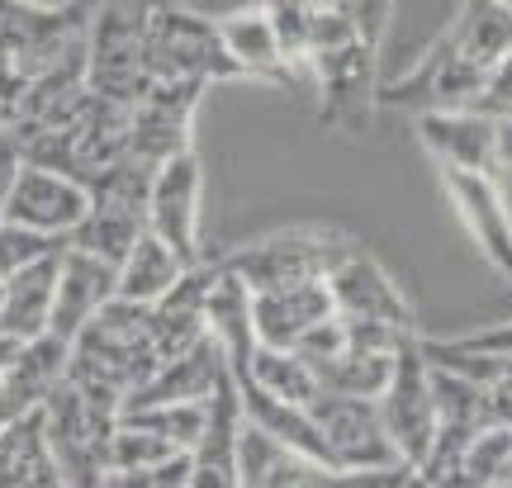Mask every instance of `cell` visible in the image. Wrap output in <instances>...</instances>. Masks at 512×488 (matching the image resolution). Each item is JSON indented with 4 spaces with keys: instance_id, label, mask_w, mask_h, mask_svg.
I'll use <instances>...</instances> for the list:
<instances>
[{
    "instance_id": "1",
    "label": "cell",
    "mask_w": 512,
    "mask_h": 488,
    "mask_svg": "<svg viewBox=\"0 0 512 488\" xmlns=\"http://www.w3.org/2000/svg\"><path fill=\"white\" fill-rule=\"evenodd\" d=\"M512 53V10L498 0H465L451 29L418 57V67L399 81H380L384 105L408 109H470L484 95L489 76Z\"/></svg>"
},
{
    "instance_id": "2",
    "label": "cell",
    "mask_w": 512,
    "mask_h": 488,
    "mask_svg": "<svg viewBox=\"0 0 512 488\" xmlns=\"http://www.w3.org/2000/svg\"><path fill=\"white\" fill-rule=\"evenodd\" d=\"M157 365H162V351L152 337L147 304H128L114 294L110 304L72 337L67 384H76L95 403L124 413V403L157 375Z\"/></svg>"
},
{
    "instance_id": "3",
    "label": "cell",
    "mask_w": 512,
    "mask_h": 488,
    "mask_svg": "<svg viewBox=\"0 0 512 488\" xmlns=\"http://www.w3.org/2000/svg\"><path fill=\"white\" fill-rule=\"evenodd\" d=\"M304 72H309L313 91L323 95V124L342 128V133H366L375 100H380V48L356 38V29L332 5L318 10Z\"/></svg>"
},
{
    "instance_id": "4",
    "label": "cell",
    "mask_w": 512,
    "mask_h": 488,
    "mask_svg": "<svg viewBox=\"0 0 512 488\" xmlns=\"http://www.w3.org/2000/svg\"><path fill=\"white\" fill-rule=\"evenodd\" d=\"M91 29V0L72 5H34V0H0V76L10 91H24L34 76L57 67Z\"/></svg>"
},
{
    "instance_id": "5",
    "label": "cell",
    "mask_w": 512,
    "mask_h": 488,
    "mask_svg": "<svg viewBox=\"0 0 512 488\" xmlns=\"http://www.w3.org/2000/svg\"><path fill=\"white\" fill-rule=\"evenodd\" d=\"M147 0H100L91 5L86 29V86L100 100L133 109L147 95L152 76L143 67V34H147Z\"/></svg>"
},
{
    "instance_id": "6",
    "label": "cell",
    "mask_w": 512,
    "mask_h": 488,
    "mask_svg": "<svg viewBox=\"0 0 512 488\" xmlns=\"http://www.w3.org/2000/svg\"><path fill=\"white\" fill-rule=\"evenodd\" d=\"M351 247H356V237L332 233V228H285V233L247 242V247L219 256V261H223V271L238 275L252 294H266V290H290V285L328 280L332 266Z\"/></svg>"
},
{
    "instance_id": "7",
    "label": "cell",
    "mask_w": 512,
    "mask_h": 488,
    "mask_svg": "<svg viewBox=\"0 0 512 488\" xmlns=\"http://www.w3.org/2000/svg\"><path fill=\"white\" fill-rule=\"evenodd\" d=\"M143 67L152 81H190V86L242 76L223 48L219 19H204L185 5H152L143 34Z\"/></svg>"
},
{
    "instance_id": "8",
    "label": "cell",
    "mask_w": 512,
    "mask_h": 488,
    "mask_svg": "<svg viewBox=\"0 0 512 488\" xmlns=\"http://www.w3.org/2000/svg\"><path fill=\"white\" fill-rule=\"evenodd\" d=\"M38 413H43V436L67 488L100 484V474L110 470V436L119 427V408H105L62 380Z\"/></svg>"
},
{
    "instance_id": "9",
    "label": "cell",
    "mask_w": 512,
    "mask_h": 488,
    "mask_svg": "<svg viewBox=\"0 0 512 488\" xmlns=\"http://www.w3.org/2000/svg\"><path fill=\"white\" fill-rule=\"evenodd\" d=\"M384 417V432L394 441V451L408 470H422L427 455L437 446L441 432V413H437V394H432V365L422 356V337L413 332L394 356V375L384 384V394L375 398Z\"/></svg>"
},
{
    "instance_id": "10",
    "label": "cell",
    "mask_w": 512,
    "mask_h": 488,
    "mask_svg": "<svg viewBox=\"0 0 512 488\" xmlns=\"http://www.w3.org/2000/svg\"><path fill=\"white\" fill-rule=\"evenodd\" d=\"M318 432L328 436V451L337 470H408L394 451V441L384 432V417L375 398H347V394H323L309 403Z\"/></svg>"
},
{
    "instance_id": "11",
    "label": "cell",
    "mask_w": 512,
    "mask_h": 488,
    "mask_svg": "<svg viewBox=\"0 0 512 488\" xmlns=\"http://www.w3.org/2000/svg\"><path fill=\"white\" fill-rule=\"evenodd\" d=\"M204 86H190V81H152L147 95L128 109V157L143 166L171 162L190 152V124H195V109H200Z\"/></svg>"
},
{
    "instance_id": "12",
    "label": "cell",
    "mask_w": 512,
    "mask_h": 488,
    "mask_svg": "<svg viewBox=\"0 0 512 488\" xmlns=\"http://www.w3.org/2000/svg\"><path fill=\"white\" fill-rule=\"evenodd\" d=\"M200 195H204V171L200 152L190 147L181 157L157 166L152 190H147V228L162 237L185 266H200Z\"/></svg>"
},
{
    "instance_id": "13",
    "label": "cell",
    "mask_w": 512,
    "mask_h": 488,
    "mask_svg": "<svg viewBox=\"0 0 512 488\" xmlns=\"http://www.w3.org/2000/svg\"><path fill=\"white\" fill-rule=\"evenodd\" d=\"M328 294H332V313L347 318V323H384V327H403V332H418L413 323V308L403 299V290L389 280L380 261L356 242L328 275Z\"/></svg>"
},
{
    "instance_id": "14",
    "label": "cell",
    "mask_w": 512,
    "mask_h": 488,
    "mask_svg": "<svg viewBox=\"0 0 512 488\" xmlns=\"http://www.w3.org/2000/svg\"><path fill=\"white\" fill-rule=\"evenodd\" d=\"M86 209H91V190L81 181L62 176V171H48V166L24 162L15 190H10V204H5V223L67 242L72 228L86 218Z\"/></svg>"
},
{
    "instance_id": "15",
    "label": "cell",
    "mask_w": 512,
    "mask_h": 488,
    "mask_svg": "<svg viewBox=\"0 0 512 488\" xmlns=\"http://www.w3.org/2000/svg\"><path fill=\"white\" fill-rule=\"evenodd\" d=\"M441 185H446L460 223L475 237V247L484 252V261L503 280H512V209H508V199H503V190H498V181L489 171L441 166Z\"/></svg>"
},
{
    "instance_id": "16",
    "label": "cell",
    "mask_w": 512,
    "mask_h": 488,
    "mask_svg": "<svg viewBox=\"0 0 512 488\" xmlns=\"http://www.w3.org/2000/svg\"><path fill=\"white\" fill-rule=\"evenodd\" d=\"M242 403L233 375H223V384L209 398V422L204 436L190 451V470H185V488H242Z\"/></svg>"
},
{
    "instance_id": "17",
    "label": "cell",
    "mask_w": 512,
    "mask_h": 488,
    "mask_svg": "<svg viewBox=\"0 0 512 488\" xmlns=\"http://www.w3.org/2000/svg\"><path fill=\"white\" fill-rule=\"evenodd\" d=\"M119 294V266L100 261L91 252H76V247H62L57 256V294H53V323L48 332L72 342L81 327L91 323L100 308Z\"/></svg>"
},
{
    "instance_id": "18",
    "label": "cell",
    "mask_w": 512,
    "mask_h": 488,
    "mask_svg": "<svg viewBox=\"0 0 512 488\" xmlns=\"http://www.w3.org/2000/svg\"><path fill=\"white\" fill-rule=\"evenodd\" d=\"M418 138L437 157V166L460 171H498V119H484L479 109H432L418 114Z\"/></svg>"
},
{
    "instance_id": "19",
    "label": "cell",
    "mask_w": 512,
    "mask_h": 488,
    "mask_svg": "<svg viewBox=\"0 0 512 488\" xmlns=\"http://www.w3.org/2000/svg\"><path fill=\"white\" fill-rule=\"evenodd\" d=\"M219 38L228 57L238 62L242 76H252V81H271V86H285V91H299V86H309V76L294 67L285 48H280V38H275L271 19L261 5H247V10H233V15L219 19Z\"/></svg>"
},
{
    "instance_id": "20",
    "label": "cell",
    "mask_w": 512,
    "mask_h": 488,
    "mask_svg": "<svg viewBox=\"0 0 512 488\" xmlns=\"http://www.w3.org/2000/svg\"><path fill=\"white\" fill-rule=\"evenodd\" d=\"M223 375H228V361H223L219 342L200 337L190 351L157 365V375L128 398L124 408H143V403H209L214 389L223 384Z\"/></svg>"
},
{
    "instance_id": "21",
    "label": "cell",
    "mask_w": 512,
    "mask_h": 488,
    "mask_svg": "<svg viewBox=\"0 0 512 488\" xmlns=\"http://www.w3.org/2000/svg\"><path fill=\"white\" fill-rule=\"evenodd\" d=\"M323 318H332L328 280L252 294V327H256V342L261 346H280V351H290V346L299 342L309 327L323 323Z\"/></svg>"
},
{
    "instance_id": "22",
    "label": "cell",
    "mask_w": 512,
    "mask_h": 488,
    "mask_svg": "<svg viewBox=\"0 0 512 488\" xmlns=\"http://www.w3.org/2000/svg\"><path fill=\"white\" fill-rule=\"evenodd\" d=\"M57 256L48 252L29 261L0 285V332L15 342H34L53 323V294H57Z\"/></svg>"
},
{
    "instance_id": "23",
    "label": "cell",
    "mask_w": 512,
    "mask_h": 488,
    "mask_svg": "<svg viewBox=\"0 0 512 488\" xmlns=\"http://www.w3.org/2000/svg\"><path fill=\"white\" fill-rule=\"evenodd\" d=\"M0 488H67L57 470L48 436H43V413H24L0 432Z\"/></svg>"
},
{
    "instance_id": "24",
    "label": "cell",
    "mask_w": 512,
    "mask_h": 488,
    "mask_svg": "<svg viewBox=\"0 0 512 488\" xmlns=\"http://www.w3.org/2000/svg\"><path fill=\"white\" fill-rule=\"evenodd\" d=\"M67 356H72V342L43 332V337L19 346V356H15V365L5 370L0 389L10 394V403H15L19 413H34V408L48 403V394H53L57 384L67 380Z\"/></svg>"
},
{
    "instance_id": "25",
    "label": "cell",
    "mask_w": 512,
    "mask_h": 488,
    "mask_svg": "<svg viewBox=\"0 0 512 488\" xmlns=\"http://www.w3.org/2000/svg\"><path fill=\"white\" fill-rule=\"evenodd\" d=\"M185 271L190 266H185L181 256L171 252L152 228H143L138 242L128 247V256L119 261V299H128V304H157Z\"/></svg>"
},
{
    "instance_id": "26",
    "label": "cell",
    "mask_w": 512,
    "mask_h": 488,
    "mask_svg": "<svg viewBox=\"0 0 512 488\" xmlns=\"http://www.w3.org/2000/svg\"><path fill=\"white\" fill-rule=\"evenodd\" d=\"M238 384H256L261 394L280 398V403H294V408H309L313 398L323 394V384L313 375L309 361H299L294 351H280V346H261L256 342L252 351V365L233 375Z\"/></svg>"
},
{
    "instance_id": "27",
    "label": "cell",
    "mask_w": 512,
    "mask_h": 488,
    "mask_svg": "<svg viewBox=\"0 0 512 488\" xmlns=\"http://www.w3.org/2000/svg\"><path fill=\"white\" fill-rule=\"evenodd\" d=\"M143 228H147L143 214L110 209V204H91V209H86V218L72 228L67 247H76V252H91V256H100V261L119 266V261L128 256V247L138 242V233H143Z\"/></svg>"
},
{
    "instance_id": "28",
    "label": "cell",
    "mask_w": 512,
    "mask_h": 488,
    "mask_svg": "<svg viewBox=\"0 0 512 488\" xmlns=\"http://www.w3.org/2000/svg\"><path fill=\"white\" fill-rule=\"evenodd\" d=\"M394 356L399 351H366V346H347L332 365L318 370V384L328 394H347V398H380L389 375H394Z\"/></svg>"
},
{
    "instance_id": "29",
    "label": "cell",
    "mask_w": 512,
    "mask_h": 488,
    "mask_svg": "<svg viewBox=\"0 0 512 488\" xmlns=\"http://www.w3.org/2000/svg\"><path fill=\"white\" fill-rule=\"evenodd\" d=\"M124 422L143 427V432L171 441L176 451H195V441L204 436V422H209V403H143V408H124Z\"/></svg>"
},
{
    "instance_id": "30",
    "label": "cell",
    "mask_w": 512,
    "mask_h": 488,
    "mask_svg": "<svg viewBox=\"0 0 512 488\" xmlns=\"http://www.w3.org/2000/svg\"><path fill=\"white\" fill-rule=\"evenodd\" d=\"M181 455L185 451H176L171 441L143 432V427H133V422H124V417H119V427H114V436H110V470L157 474V470H166L171 460H181Z\"/></svg>"
},
{
    "instance_id": "31",
    "label": "cell",
    "mask_w": 512,
    "mask_h": 488,
    "mask_svg": "<svg viewBox=\"0 0 512 488\" xmlns=\"http://www.w3.org/2000/svg\"><path fill=\"white\" fill-rule=\"evenodd\" d=\"M261 10L271 19L275 38H280V48L290 57L294 67L304 72V57H309V43H313V24H318V10H323V0H261ZM309 76V72H304Z\"/></svg>"
},
{
    "instance_id": "32",
    "label": "cell",
    "mask_w": 512,
    "mask_h": 488,
    "mask_svg": "<svg viewBox=\"0 0 512 488\" xmlns=\"http://www.w3.org/2000/svg\"><path fill=\"white\" fill-rule=\"evenodd\" d=\"M67 242H57V237H38L29 228H15V223H0V285L10 280L15 271H24L29 261L48 252H62Z\"/></svg>"
},
{
    "instance_id": "33",
    "label": "cell",
    "mask_w": 512,
    "mask_h": 488,
    "mask_svg": "<svg viewBox=\"0 0 512 488\" xmlns=\"http://www.w3.org/2000/svg\"><path fill=\"white\" fill-rule=\"evenodd\" d=\"M328 5L356 29V38H366L370 48H380L384 24H389V5H394V0H328Z\"/></svg>"
},
{
    "instance_id": "34",
    "label": "cell",
    "mask_w": 512,
    "mask_h": 488,
    "mask_svg": "<svg viewBox=\"0 0 512 488\" xmlns=\"http://www.w3.org/2000/svg\"><path fill=\"white\" fill-rule=\"evenodd\" d=\"M470 109H479L484 119H498V124H508V119H512V53L503 57V67L489 76L484 95H479Z\"/></svg>"
},
{
    "instance_id": "35",
    "label": "cell",
    "mask_w": 512,
    "mask_h": 488,
    "mask_svg": "<svg viewBox=\"0 0 512 488\" xmlns=\"http://www.w3.org/2000/svg\"><path fill=\"white\" fill-rule=\"evenodd\" d=\"M19 171H24V152H19L15 133L0 124V223H5V204H10V190H15Z\"/></svg>"
},
{
    "instance_id": "36",
    "label": "cell",
    "mask_w": 512,
    "mask_h": 488,
    "mask_svg": "<svg viewBox=\"0 0 512 488\" xmlns=\"http://www.w3.org/2000/svg\"><path fill=\"white\" fill-rule=\"evenodd\" d=\"M157 479H162V470H157V474H143V470H105L95 488H157Z\"/></svg>"
},
{
    "instance_id": "37",
    "label": "cell",
    "mask_w": 512,
    "mask_h": 488,
    "mask_svg": "<svg viewBox=\"0 0 512 488\" xmlns=\"http://www.w3.org/2000/svg\"><path fill=\"white\" fill-rule=\"evenodd\" d=\"M185 470H190V455L171 460V465L162 470V479H157V488H185Z\"/></svg>"
},
{
    "instance_id": "38",
    "label": "cell",
    "mask_w": 512,
    "mask_h": 488,
    "mask_svg": "<svg viewBox=\"0 0 512 488\" xmlns=\"http://www.w3.org/2000/svg\"><path fill=\"white\" fill-rule=\"evenodd\" d=\"M498 171H512V119L498 124Z\"/></svg>"
},
{
    "instance_id": "39",
    "label": "cell",
    "mask_w": 512,
    "mask_h": 488,
    "mask_svg": "<svg viewBox=\"0 0 512 488\" xmlns=\"http://www.w3.org/2000/svg\"><path fill=\"white\" fill-rule=\"evenodd\" d=\"M19 346H24V342H15V337H5V332H0V380H5V370H10V365H15Z\"/></svg>"
},
{
    "instance_id": "40",
    "label": "cell",
    "mask_w": 512,
    "mask_h": 488,
    "mask_svg": "<svg viewBox=\"0 0 512 488\" xmlns=\"http://www.w3.org/2000/svg\"><path fill=\"white\" fill-rule=\"evenodd\" d=\"M15 417H24L15 408V403H10V394H5V389H0V432H5V427H10V422H15Z\"/></svg>"
},
{
    "instance_id": "41",
    "label": "cell",
    "mask_w": 512,
    "mask_h": 488,
    "mask_svg": "<svg viewBox=\"0 0 512 488\" xmlns=\"http://www.w3.org/2000/svg\"><path fill=\"white\" fill-rule=\"evenodd\" d=\"M498 5H508V10H512V0H498Z\"/></svg>"
},
{
    "instance_id": "42",
    "label": "cell",
    "mask_w": 512,
    "mask_h": 488,
    "mask_svg": "<svg viewBox=\"0 0 512 488\" xmlns=\"http://www.w3.org/2000/svg\"><path fill=\"white\" fill-rule=\"evenodd\" d=\"M323 5H328V0H323Z\"/></svg>"
}]
</instances>
